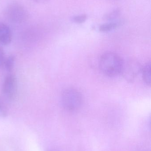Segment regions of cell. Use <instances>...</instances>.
Segmentation results:
<instances>
[{
  "mask_svg": "<svg viewBox=\"0 0 151 151\" xmlns=\"http://www.w3.org/2000/svg\"><path fill=\"white\" fill-rule=\"evenodd\" d=\"M12 40V33L8 26L3 23H0V43L8 45Z\"/></svg>",
  "mask_w": 151,
  "mask_h": 151,
  "instance_id": "obj_6",
  "label": "cell"
},
{
  "mask_svg": "<svg viewBox=\"0 0 151 151\" xmlns=\"http://www.w3.org/2000/svg\"><path fill=\"white\" fill-rule=\"evenodd\" d=\"M87 15L86 14H82V15H78L74 17L73 18L72 20L77 24H82L85 22L87 20Z\"/></svg>",
  "mask_w": 151,
  "mask_h": 151,
  "instance_id": "obj_11",
  "label": "cell"
},
{
  "mask_svg": "<svg viewBox=\"0 0 151 151\" xmlns=\"http://www.w3.org/2000/svg\"><path fill=\"white\" fill-rule=\"evenodd\" d=\"M6 115V111L2 104L0 103V116H4Z\"/></svg>",
  "mask_w": 151,
  "mask_h": 151,
  "instance_id": "obj_13",
  "label": "cell"
},
{
  "mask_svg": "<svg viewBox=\"0 0 151 151\" xmlns=\"http://www.w3.org/2000/svg\"><path fill=\"white\" fill-rule=\"evenodd\" d=\"M5 60L3 50L0 47V67H1L3 65H4Z\"/></svg>",
  "mask_w": 151,
  "mask_h": 151,
  "instance_id": "obj_12",
  "label": "cell"
},
{
  "mask_svg": "<svg viewBox=\"0 0 151 151\" xmlns=\"http://www.w3.org/2000/svg\"><path fill=\"white\" fill-rule=\"evenodd\" d=\"M5 14L9 20L16 24L23 23L28 17L27 12L25 8L16 3L11 4L7 7Z\"/></svg>",
  "mask_w": 151,
  "mask_h": 151,
  "instance_id": "obj_3",
  "label": "cell"
},
{
  "mask_svg": "<svg viewBox=\"0 0 151 151\" xmlns=\"http://www.w3.org/2000/svg\"><path fill=\"white\" fill-rule=\"evenodd\" d=\"M61 101L66 110L75 111L81 106L82 97L77 90L73 88H68L63 91L61 95Z\"/></svg>",
  "mask_w": 151,
  "mask_h": 151,
  "instance_id": "obj_2",
  "label": "cell"
},
{
  "mask_svg": "<svg viewBox=\"0 0 151 151\" xmlns=\"http://www.w3.org/2000/svg\"><path fill=\"white\" fill-rule=\"evenodd\" d=\"M17 89V83L14 76H8L4 79L3 84L2 90L4 94L9 99H13L16 96Z\"/></svg>",
  "mask_w": 151,
  "mask_h": 151,
  "instance_id": "obj_5",
  "label": "cell"
},
{
  "mask_svg": "<svg viewBox=\"0 0 151 151\" xmlns=\"http://www.w3.org/2000/svg\"><path fill=\"white\" fill-rule=\"evenodd\" d=\"M142 67L139 62L134 59L123 61L121 74L129 82H132L142 70Z\"/></svg>",
  "mask_w": 151,
  "mask_h": 151,
  "instance_id": "obj_4",
  "label": "cell"
},
{
  "mask_svg": "<svg viewBox=\"0 0 151 151\" xmlns=\"http://www.w3.org/2000/svg\"><path fill=\"white\" fill-rule=\"evenodd\" d=\"M141 72L142 74L143 79L145 83L150 85L151 81V64L150 62L147 63L142 67Z\"/></svg>",
  "mask_w": 151,
  "mask_h": 151,
  "instance_id": "obj_7",
  "label": "cell"
},
{
  "mask_svg": "<svg viewBox=\"0 0 151 151\" xmlns=\"http://www.w3.org/2000/svg\"><path fill=\"white\" fill-rule=\"evenodd\" d=\"M118 25V24L117 23H110L104 24L99 27L100 32H108L117 28Z\"/></svg>",
  "mask_w": 151,
  "mask_h": 151,
  "instance_id": "obj_8",
  "label": "cell"
},
{
  "mask_svg": "<svg viewBox=\"0 0 151 151\" xmlns=\"http://www.w3.org/2000/svg\"><path fill=\"white\" fill-rule=\"evenodd\" d=\"M33 1L37 3H43L46 1L48 0H33Z\"/></svg>",
  "mask_w": 151,
  "mask_h": 151,
  "instance_id": "obj_14",
  "label": "cell"
},
{
  "mask_svg": "<svg viewBox=\"0 0 151 151\" xmlns=\"http://www.w3.org/2000/svg\"><path fill=\"white\" fill-rule=\"evenodd\" d=\"M123 61V59L115 53H105L100 58V70L105 75L115 77L121 74Z\"/></svg>",
  "mask_w": 151,
  "mask_h": 151,
  "instance_id": "obj_1",
  "label": "cell"
},
{
  "mask_svg": "<svg viewBox=\"0 0 151 151\" xmlns=\"http://www.w3.org/2000/svg\"><path fill=\"white\" fill-rule=\"evenodd\" d=\"M120 14V11L119 9H116L110 13L105 15V19L107 20H111L116 18L119 16Z\"/></svg>",
  "mask_w": 151,
  "mask_h": 151,
  "instance_id": "obj_10",
  "label": "cell"
},
{
  "mask_svg": "<svg viewBox=\"0 0 151 151\" xmlns=\"http://www.w3.org/2000/svg\"><path fill=\"white\" fill-rule=\"evenodd\" d=\"M15 62V58L13 56H9L7 59H5L4 64L5 65V68L7 70L11 71L13 69Z\"/></svg>",
  "mask_w": 151,
  "mask_h": 151,
  "instance_id": "obj_9",
  "label": "cell"
}]
</instances>
